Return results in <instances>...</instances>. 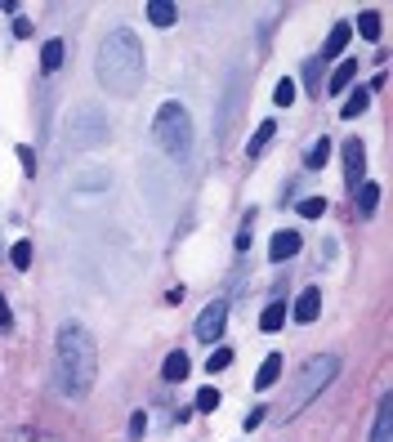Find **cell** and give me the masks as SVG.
Masks as SVG:
<instances>
[{
    "label": "cell",
    "instance_id": "cell-1",
    "mask_svg": "<svg viewBox=\"0 0 393 442\" xmlns=\"http://www.w3.org/2000/svg\"><path fill=\"white\" fill-rule=\"evenodd\" d=\"M94 76L108 94L130 98L143 90V45L130 27H112L103 41H98L94 54Z\"/></svg>",
    "mask_w": 393,
    "mask_h": 442
},
{
    "label": "cell",
    "instance_id": "cell-2",
    "mask_svg": "<svg viewBox=\"0 0 393 442\" xmlns=\"http://www.w3.org/2000/svg\"><path fill=\"white\" fill-rule=\"evenodd\" d=\"M94 335L81 327V322H63V331L54 339V384L63 398H85L94 384Z\"/></svg>",
    "mask_w": 393,
    "mask_h": 442
},
{
    "label": "cell",
    "instance_id": "cell-3",
    "mask_svg": "<svg viewBox=\"0 0 393 442\" xmlns=\"http://www.w3.org/2000/svg\"><path fill=\"white\" fill-rule=\"evenodd\" d=\"M152 139L161 143L165 157L183 161L188 152H193V116H188V108L175 103V98H170V103H161L157 116H152Z\"/></svg>",
    "mask_w": 393,
    "mask_h": 442
},
{
    "label": "cell",
    "instance_id": "cell-4",
    "mask_svg": "<svg viewBox=\"0 0 393 442\" xmlns=\"http://www.w3.org/2000/svg\"><path fill=\"white\" fill-rule=\"evenodd\" d=\"M335 376H340V358H335V353H317V358L304 366V376L295 380V389L286 394V402H282V420H295V416H300L304 406H309Z\"/></svg>",
    "mask_w": 393,
    "mask_h": 442
},
{
    "label": "cell",
    "instance_id": "cell-5",
    "mask_svg": "<svg viewBox=\"0 0 393 442\" xmlns=\"http://www.w3.org/2000/svg\"><path fill=\"white\" fill-rule=\"evenodd\" d=\"M112 139V130H108V116L98 112V108H72L67 112V121H63V143L72 148V152H90V148H103Z\"/></svg>",
    "mask_w": 393,
    "mask_h": 442
},
{
    "label": "cell",
    "instance_id": "cell-6",
    "mask_svg": "<svg viewBox=\"0 0 393 442\" xmlns=\"http://www.w3.org/2000/svg\"><path fill=\"white\" fill-rule=\"evenodd\" d=\"M224 322H228V299H210L206 309L197 313V327H193V335L201 339V344H215V339L224 335Z\"/></svg>",
    "mask_w": 393,
    "mask_h": 442
},
{
    "label": "cell",
    "instance_id": "cell-7",
    "mask_svg": "<svg viewBox=\"0 0 393 442\" xmlns=\"http://www.w3.org/2000/svg\"><path fill=\"white\" fill-rule=\"evenodd\" d=\"M242 94H246V72L237 67V72H233V81H228V94H224V103H219V143L228 139V125H233L237 108H242Z\"/></svg>",
    "mask_w": 393,
    "mask_h": 442
},
{
    "label": "cell",
    "instance_id": "cell-8",
    "mask_svg": "<svg viewBox=\"0 0 393 442\" xmlns=\"http://www.w3.org/2000/svg\"><path fill=\"white\" fill-rule=\"evenodd\" d=\"M362 175H367V148H362V139H344V183H349V192H357L367 183Z\"/></svg>",
    "mask_w": 393,
    "mask_h": 442
},
{
    "label": "cell",
    "instance_id": "cell-9",
    "mask_svg": "<svg viewBox=\"0 0 393 442\" xmlns=\"http://www.w3.org/2000/svg\"><path fill=\"white\" fill-rule=\"evenodd\" d=\"M300 246H304V237L295 228H282L277 237H272V246H268V259L272 264H286V259H295V255H300Z\"/></svg>",
    "mask_w": 393,
    "mask_h": 442
},
{
    "label": "cell",
    "instance_id": "cell-10",
    "mask_svg": "<svg viewBox=\"0 0 393 442\" xmlns=\"http://www.w3.org/2000/svg\"><path fill=\"white\" fill-rule=\"evenodd\" d=\"M393 438V398L380 394V406H375V429H371V442H389Z\"/></svg>",
    "mask_w": 393,
    "mask_h": 442
},
{
    "label": "cell",
    "instance_id": "cell-11",
    "mask_svg": "<svg viewBox=\"0 0 393 442\" xmlns=\"http://www.w3.org/2000/svg\"><path fill=\"white\" fill-rule=\"evenodd\" d=\"M317 313H322V291L309 286V291L295 299V322H300V327H309V322H317Z\"/></svg>",
    "mask_w": 393,
    "mask_h": 442
},
{
    "label": "cell",
    "instance_id": "cell-12",
    "mask_svg": "<svg viewBox=\"0 0 393 442\" xmlns=\"http://www.w3.org/2000/svg\"><path fill=\"white\" fill-rule=\"evenodd\" d=\"M63 58H67V45H63V41H45V45H41V72H45V76H54L58 67H63Z\"/></svg>",
    "mask_w": 393,
    "mask_h": 442
},
{
    "label": "cell",
    "instance_id": "cell-13",
    "mask_svg": "<svg viewBox=\"0 0 393 442\" xmlns=\"http://www.w3.org/2000/svg\"><path fill=\"white\" fill-rule=\"evenodd\" d=\"M353 72H357V63H353V58H344V63H340L335 72H331V81H327V94H331V98H340V94L349 90V81H353Z\"/></svg>",
    "mask_w": 393,
    "mask_h": 442
},
{
    "label": "cell",
    "instance_id": "cell-14",
    "mask_svg": "<svg viewBox=\"0 0 393 442\" xmlns=\"http://www.w3.org/2000/svg\"><path fill=\"white\" fill-rule=\"evenodd\" d=\"M277 376H282V353H268V358L260 362V371H255V389L277 384Z\"/></svg>",
    "mask_w": 393,
    "mask_h": 442
},
{
    "label": "cell",
    "instance_id": "cell-15",
    "mask_svg": "<svg viewBox=\"0 0 393 442\" xmlns=\"http://www.w3.org/2000/svg\"><path fill=\"white\" fill-rule=\"evenodd\" d=\"M188 371H193V362H188V353H170V358H165V366H161V376L170 380V384H179V380H188Z\"/></svg>",
    "mask_w": 393,
    "mask_h": 442
},
{
    "label": "cell",
    "instance_id": "cell-16",
    "mask_svg": "<svg viewBox=\"0 0 393 442\" xmlns=\"http://www.w3.org/2000/svg\"><path fill=\"white\" fill-rule=\"evenodd\" d=\"M349 36H353V27H349V23H335V27H331V36H327V49H322L317 58H340V49L349 45Z\"/></svg>",
    "mask_w": 393,
    "mask_h": 442
},
{
    "label": "cell",
    "instance_id": "cell-17",
    "mask_svg": "<svg viewBox=\"0 0 393 442\" xmlns=\"http://www.w3.org/2000/svg\"><path fill=\"white\" fill-rule=\"evenodd\" d=\"M175 19H179V9L170 5V0H152L148 5V23L152 27H175Z\"/></svg>",
    "mask_w": 393,
    "mask_h": 442
},
{
    "label": "cell",
    "instance_id": "cell-18",
    "mask_svg": "<svg viewBox=\"0 0 393 442\" xmlns=\"http://www.w3.org/2000/svg\"><path fill=\"white\" fill-rule=\"evenodd\" d=\"M272 134H277V121H264L260 130L250 134V143H246V157H264V148L272 143Z\"/></svg>",
    "mask_w": 393,
    "mask_h": 442
},
{
    "label": "cell",
    "instance_id": "cell-19",
    "mask_svg": "<svg viewBox=\"0 0 393 442\" xmlns=\"http://www.w3.org/2000/svg\"><path fill=\"white\" fill-rule=\"evenodd\" d=\"M282 322H286V304L282 299H268V309L260 313V331H282Z\"/></svg>",
    "mask_w": 393,
    "mask_h": 442
},
{
    "label": "cell",
    "instance_id": "cell-20",
    "mask_svg": "<svg viewBox=\"0 0 393 442\" xmlns=\"http://www.w3.org/2000/svg\"><path fill=\"white\" fill-rule=\"evenodd\" d=\"M375 206H380V183H362V188H357V210H362V219H371Z\"/></svg>",
    "mask_w": 393,
    "mask_h": 442
},
{
    "label": "cell",
    "instance_id": "cell-21",
    "mask_svg": "<svg viewBox=\"0 0 393 442\" xmlns=\"http://www.w3.org/2000/svg\"><path fill=\"white\" fill-rule=\"evenodd\" d=\"M371 108V90H367V85H357V90L344 98V116H349V121H353V116H362Z\"/></svg>",
    "mask_w": 393,
    "mask_h": 442
},
{
    "label": "cell",
    "instance_id": "cell-22",
    "mask_svg": "<svg viewBox=\"0 0 393 442\" xmlns=\"http://www.w3.org/2000/svg\"><path fill=\"white\" fill-rule=\"evenodd\" d=\"M357 31H362L367 41H380V14H375V9H362V14H357Z\"/></svg>",
    "mask_w": 393,
    "mask_h": 442
},
{
    "label": "cell",
    "instance_id": "cell-23",
    "mask_svg": "<svg viewBox=\"0 0 393 442\" xmlns=\"http://www.w3.org/2000/svg\"><path fill=\"white\" fill-rule=\"evenodd\" d=\"M327 161H331V139H317V143L309 148V157H304V165H309V170H322Z\"/></svg>",
    "mask_w": 393,
    "mask_h": 442
},
{
    "label": "cell",
    "instance_id": "cell-24",
    "mask_svg": "<svg viewBox=\"0 0 393 442\" xmlns=\"http://www.w3.org/2000/svg\"><path fill=\"white\" fill-rule=\"evenodd\" d=\"M9 264L19 268V273H23V268H31V242H14V246H9Z\"/></svg>",
    "mask_w": 393,
    "mask_h": 442
},
{
    "label": "cell",
    "instance_id": "cell-25",
    "mask_svg": "<svg viewBox=\"0 0 393 442\" xmlns=\"http://www.w3.org/2000/svg\"><path fill=\"white\" fill-rule=\"evenodd\" d=\"M228 366H233V349H215V353H210V362H206L210 376H219V371H228Z\"/></svg>",
    "mask_w": 393,
    "mask_h": 442
},
{
    "label": "cell",
    "instance_id": "cell-26",
    "mask_svg": "<svg viewBox=\"0 0 393 442\" xmlns=\"http://www.w3.org/2000/svg\"><path fill=\"white\" fill-rule=\"evenodd\" d=\"M272 103H277V108H290V103H295V81H277V90H272Z\"/></svg>",
    "mask_w": 393,
    "mask_h": 442
},
{
    "label": "cell",
    "instance_id": "cell-27",
    "mask_svg": "<svg viewBox=\"0 0 393 442\" xmlns=\"http://www.w3.org/2000/svg\"><path fill=\"white\" fill-rule=\"evenodd\" d=\"M317 81H322V58H309L304 63V90H317Z\"/></svg>",
    "mask_w": 393,
    "mask_h": 442
},
{
    "label": "cell",
    "instance_id": "cell-28",
    "mask_svg": "<svg viewBox=\"0 0 393 442\" xmlns=\"http://www.w3.org/2000/svg\"><path fill=\"white\" fill-rule=\"evenodd\" d=\"M300 215H304V219H322V215H327V201H322V197L300 201Z\"/></svg>",
    "mask_w": 393,
    "mask_h": 442
},
{
    "label": "cell",
    "instance_id": "cell-29",
    "mask_svg": "<svg viewBox=\"0 0 393 442\" xmlns=\"http://www.w3.org/2000/svg\"><path fill=\"white\" fill-rule=\"evenodd\" d=\"M193 406H197V411H215V406H219V389H201Z\"/></svg>",
    "mask_w": 393,
    "mask_h": 442
},
{
    "label": "cell",
    "instance_id": "cell-30",
    "mask_svg": "<svg viewBox=\"0 0 393 442\" xmlns=\"http://www.w3.org/2000/svg\"><path fill=\"white\" fill-rule=\"evenodd\" d=\"M143 429H148V416H143V411H134V416H130V438L139 442V438H143Z\"/></svg>",
    "mask_w": 393,
    "mask_h": 442
},
{
    "label": "cell",
    "instance_id": "cell-31",
    "mask_svg": "<svg viewBox=\"0 0 393 442\" xmlns=\"http://www.w3.org/2000/svg\"><path fill=\"white\" fill-rule=\"evenodd\" d=\"M19 161H23L27 175H36V152H31V148H19Z\"/></svg>",
    "mask_w": 393,
    "mask_h": 442
},
{
    "label": "cell",
    "instance_id": "cell-32",
    "mask_svg": "<svg viewBox=\"0 0 393 442\" xmlns=\"http://www.w3.org/2000/svg\"><path fill=\"white\" fill-rule=\"evenodd\" d=\"M9 322H14V313H9V299L0 295V331H9Z\"/></svg>",
    "mask_w": 393,
    "mask_h": 442
},
{
    "label": "cell",
    "instance_id": "cell-33",
    "mask_svg": "<svg viewBox=\"0 0 393 442\" xmlns=\"http://www.w3.org/2000/svg\"><path fill=\"white\" fill-rule=\"evenodd\" d=\"M260 424H264V406H255V411L246 416V429H260Z\"/></svg>",
    "mask_w": 393,
    "mask_h": 442
}]
</instances>
